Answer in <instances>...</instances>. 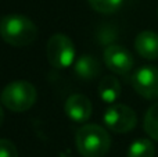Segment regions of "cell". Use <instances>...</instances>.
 <instances>
[{
	"label": "cell",
	"mask_w": 158,
	"mask_h": 157,
	"mask_svg": "<svg viewBox=\"0 0 158 157\" xmlns=\"http://www.w3.org/2000/svg\"><path fill=\"white\" fill-rule=\"evenodd\" d=\"M0 36L6 43L22 47L35 42L38 28L25 15L8 14L0 19Z\"/></svg>",
	"instance_id": "6da1fadb"
},
{
	"label": "cell",
	"mask_w": 158,
	"mask_h": 157,
	"mask_svg": "<svg viewBox=\"0 0 158 157\" xmlns=\"http://www.w3.org/2000/svg\"><path fill=\"white\" fill-rule=\"evenodd\" d=\"M75 143L83 157H103L110 150L111 138L103 127L86 124L78 129Z\"/></svg>",
	"instance_id": "7a4b0ae2"
},
{
	"label": "cell",
	"mask_w": 158,
	"mask_h": 157,
	"mask_svg": "<svg viewBox=\"0 0 158 157\" xmlns=\"http://www.w3.org/2000/svg\"><path fill=\"white\" fill-rule=\"evenodd\" d=\"M35 86L28 81H14L2 91V103L14 113H22L31 108L36 102Z\"/></svg>",
	"instance_id": "3957f363"
},
{
	"label": "cell",
	"mask_w": 158,
	"mask_h": 157,
	"mask_svg": "<svg viewBox=\"0 0 158 157\" xmlns=\"http://www.w3.org/2000/svg\"><path fill=\"white\" fill-rule=\"evenodd\" d=\"M47 60L54 68H67L75 61V46L64 33H56L49 39L46 46Z\"/></svg>",
	"instance_id": "277c9868"
},
{
	"label": "cell",
	"mask_w": 158,
	"mask_h": 157,
	"mask_svg": "<svg viewBox=\"0 0 158 157\" xmlns=\"http://www.w3.org/2000/svg\"><path fill=\"white\" fill-rule=\"evenodd\" d=\"M104 122L112 132L125 134L132 131L137 124V116L129 106L114 104L104 113Z\"/></svg>",
	"instance_id": "5b68a950"
},
{
	"label": "cell",
	"mask_w": 158,
	"mask_h": 157,
	"mask_svg": "<svg viewBox=\"0 0 158 157\" xmlns=\"http://www.w3.org/2000/svg\"><path fill=\"white\" fill-rule=\"evenodd\" d=\"M131 82L133 89L144 99H158V68L143 66L135 71Z\"/></svg>",
	"instance_id": "8992f818"
},
{
	"label": "cell",
	"mask_w": 158,
	"mask_h": 157,
	"mask_svg": "<svg viewBox=\"0 0 158 157\" xmlns=\"http://www.w3.org/2000/svg\"><path fill=\"white\" fill-rule=\"evenodd\" d=\"M104 63L112 72L125 75L133 67L132 54L121 45H108L104 49Z\"/></svg>",
	"instance_id": "52a82bcc"
},
{
	"label": "cell",
	"mask_w": 158,
	"mask_h": 157,
	"mask_svg": "<svg viewBox=\"0 0 158 157\" xmlns=\"http://www.w3.org/2000/svg\"><path fill=\"white\" fill-rule=\"evenodd\" d=\"M65 114L75 122H86L92 116V103L83 95H71L64 104Z\"/></svg>",
	"instance_id": "ba28073f"
},
{
	"label": "cell",
	"mask_w": 158,
	"mask_h": 157,
	"mask_svg": "<svg viewBox=\"0 0 158 157\" xmlns=\"http://www.w3.org/2000/svg\"><path fill=\"white\" fill-rule=\"evenodd\" d=\"M136 52L147 60L158 58V33L153 31H142L135 39Z\"/></svg>",
	"instance_id": "9c48e42d"
},
{
	"label": "cell",
	"mask_w": 158,
	"mask_h": 157,
	"mask_svg": "<svg viewBox=\"0 0 158 157\" xmlns=\"http://www.w3.org/2000/svg\"><path fill=\"white\" fill-rule=\"evenodd\" d=\"M100 61L92 54L81 56L74 64V72L79 79L92 81L100 74Z\"/></svg>",
	"instance_id": "30bf717a"
},
{
	"label": "cell",
	"mask_w": 158,
	"mask_h": 157,
	"mask_svg": "<svg viewBox=\"0 0 158 157\" xmlns=\"http://www.w3.org/2000/svg\"><path fill=\"white\" fill-rule=\"evenodd\" d=\"M98 96L106 103H114L121 96V83L115 77H104L98 82Z\"/></svg>",
	"instance_id": "8fae6325"
},
{
	"label": "cell",
	"mask_w": 158,
	"mask_h": 157,
	"mask_svg": "<svg viewBox=\"0 0 158 157\" xmlns=\"http://www.w3.org/2000/svg\"><path fill=\"white\" fill-rule=\"evenodd\" d=\"M156 147L148 139H137L129 146L128 157H154Z\"/></svg>",
	"instance_id": "7c38bea8"
},
{
	"label": "cell",
	"mask_w": 158,
	"mask_h": 157,
	"mask_svg": "<svg viewBox=\"0 0 158 157\" xmlns=\"http://www.w3.org/2000/svg\"><path fill=\"white\" fill-rule=\"evenodd\" d=\"M144 131L150 138L158 141V102L154 103L144 116Z\"/></svg>",
	"instance_id": "4fadbf2b"
},
{
	"label": "cell",
	"mask_w": 158,
	"mask_h": 157,
	"mask_svg": "<svg viewBox=\"0 0 158 157\" xmlns=\"http://www.w3.org/2000/svg\"><path fill=\"white\" fill-rule=\"evenodd\" d=\"M90 7L94 11L101 14H111L115 13L122 6L123 0H87Z\"/></svg>",
	"instance_id": "5bb4252c"
},
{
	"label": "cell",
	"mask_w": 158,
	"mask_h": 157,
	"mask_svg": "<svg viewBox=\"0 0 158 157\" xmlns=\"http://www.w3.org/2000/svg\"><path fill=\"white\" fill-rule=\"evenodd\" d=\"M0 157H18L15 145L7 139H0Z\"/></svg>",
	"instance_id": "9a60e30c"
},
{
	"label": "cell",
	"mask_w": 158,
	"mask_h": 157,
	"mask_svg": "<svg viewBox=\"0 0 158 157\" xmlns=\"http://www.w3.org/2000/svg\"><path fill=\"white\" fill-rule=\"evenodd\" d=\"M3 121H4V113H3V108L0 107V127H2Z\"/></svg>",
	"instance_id": "2e32d148"
},
{
	"label": "cell",
	"mask_w": 158,
	"mask_h": 157,
	"mask_svg": "<svg viewBox=\"0 0 158 157\" xmlns=\"http://www.w3.org/2000/svg\"><path fill=\"white\" fill-rule=\"evenodd\" d=\"M157 14H158V11H157Z\"/></svg>",
	"instance_id": "e0dca14e"
}]
</instances>
